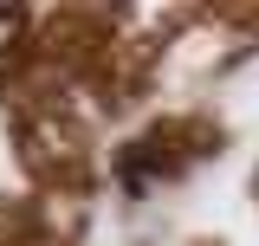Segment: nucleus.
<instances>
[{
  "instance_id": "1",
  "label": "nucleus",
  "mask_w": 259,
  "mask_h": 246,
  "mask_svg": "<svg viewBox=\"0 0 259 246\" xmlns=\"http://www.w3.org/2000/svg\"><path fill=\"white\" fill-rule=\"evenodd\" d=\"M253 188H259V175H253Z\"/></svg>"
}]
</instances>
